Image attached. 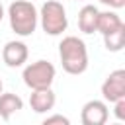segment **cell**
<instances>
[{"label": "cell", "mask_w": 125, "mask_h": 125, "mask_svg": "<svg viewBox=\"0 0 125 125\" xmlns=\"http://www.w3.org/2000/svg\"><path fill=\"white\" fill-rule=\"evenodd\" d=\"M55 66L49 62V61H35V62H29L25 68H23V84L29 88V90H41V88H51L53 80H55Z\"/></svg>", "instance_id": "cell-4"}, {"label": "cell", "mask_w": 125, "mask_h": 125, "mask_svg": "<svg viewBox=\"0 0 125 125\" xmlns=\"http://www.w3.org/2000/svg\"><path fill=\"white\" fill-rule=\"evenodd\" d=\"M100 2L105 4V6H109V8H113V10H119V8L125 6V0H100Z\"/></svg>", "instance_id": "cell-15"}, {"label": "cell", "mask_w": 125, "mask_h": 125, "mask_svg": "<svg viewBox=\"0 0 125 125\" xmlns=\"http://www.w3.org/2000/svg\"><path fill=\"white\" fill-rule=\"evenodd\" d=\"M27 57H29V49L23 41H8L2 49V61L10 68L23 66L27 62Z\"/></svg>", "instance_id": "cell-7"}, {"label": "cell", "mask_w": 125, "mask_h": 125, "mask_svg": "<svg viewBox=\"0 0 125 125\" xmlns=\"http://www.w3.org/2000/svg\"><path fill=\"white\" fill-rule=\"evenodd\" d=\"M104 45H105L107 51L119 53V51L123 49V45H125V23H123L121 27L113 29L111 33H105V35H104Z\"/></svg>", "instance_id": "cell-12"}, {"label": "cell", "mask_w": 125, "mask_h": 125, "mask_svg": "<svg viewBox=\"0 0 125 125\" xmlns=\"http://www.w3.org/2000/svg\"><path fill=\"white\" fill-rule=\"evenodd\" d=\"M107 117H109V109L104 100H90L82 105L80 119L84 125H104Z\"/></svg>", "instance_id": "cell-6"}, {"label": "cell", "mask_w": 125, "mask_h": 125, "mask_svg": "<svg viewBox=\"0 0 125 125\" xmlns=\"http://www.w3.org/2000/svg\"><path fill=\"white\" fill-rule=\"evenodd\" d=\"M55 123H59V125H70V119L68 117H64V115H49V117H45L43 119V125H55Z\"/></svg>", "instance_id": "cell-13"}, {"label": "cell", "mask_w": 125, "mask_h": 125, "mask_svg": "<svg viewBox=\"0 0 125 125\" xmlns=\"http://www.w3.org/2000/svg\"><path fill=\"white\" fill-rule=\"evenodd\" d=\"M2 90H4V82L0 80V92H2Z\"/></svg>", "instance_id": "cell-17"}, {"label": "cell", "mask_w": 125, "mask_h": 125, "mask_svg": "<svg viewBox=\"0 0 125 125\" xmlns=\"http://www.w3.org/2000/svg\"><path fill=\"white\" fill-rule=\"evenodd\" d=\"M123 25V20L115 14V12H100L98 14V23H96V31H100L102 35L105 33H111L113 29L121 27Z\"/></svg>", "instance_id": "cell-11"}, {"label": "cell", "mask_w": 125, "mask_h": 125, "mask_svg": "<svg viewBox=\"0 0 125 125\" xmlns=\"http://www.w3.org/2000/svg\"><path fill=\"white\" fill-rule=\"evenodd\" d=\"M59 57H61L62 70L72 74V76H78V74L86 72V68H88L86 43L76 35L62 37V41L59 43Z\"/></svg>", "instance_id": "cell-1"}, {"label": "cell", "mask_w": 125, "mask_h": 125, "mask_svg": "<svg viewBox=\"0 0 125 125\" xmlns=\"http://www.w3.org/2000/svg\"><path fill=\"white\" fill-rule=\"evenodd\" d=\"M39 21H41V27L47 35L51 37H57L61 35L62 31H66L68 27V18H66V10L61 2L57 0H47L41 10H39Z\"/></svg>", "instance_id": "cell-3"}, {"label": "cell", "mask_w": 125, "mask_h": 125, "mask_svg": "<svg viewBox=\"0 0 125 125\" xmlns=\"http://www.w3.org/2000/svg\"><path fill=\"white\" fill-rule=\"evenodd\" d=\"M55 92L51 88H41V90H31L29 96V105L35 113H47L55 107Z\"/></svg>", "instance_id": "cell-8"}, {"label": "cell", "mask_w": 125, "mask_h": 125, "mask_svg": "<svg viewBox=\"0 0 125 125\" xmlns=\"http://www.w3.org/2000/svg\"><path fill=\"white\" fill-rule=\"evenodd\" d=\"M102 96L109 104L125 98V70L123 68H117L107 74V78L102 84Z\"/></svg>", "instance_id": "cell-5"}, {"label": "cell", "mask_w": 125, "mask_h": 125, "mask_svg": "<svg viewBox=\"0 0 125 125\" xmlns=\"http://www.w3.org/2000/svg\"><path fill=\"white\" fill-rule=\"evenodd\" d=\"M98 14H100V10H98L96 6H92V4L82 6V10L78 12V27H80V31H82V33H86V35L96 33Z\"/></svg>", "instance_id": "cell-10"}, {"label": "cell", "mask_w": 125, "mask_h": 125, "mask_svg": "<svg viewBox=\"0 0 125 125\" xmlns=\"http://www.w3.org/2000/svg\"><path fill=\"white\" fill-rule=\"evenodd\" d=\"M4 20V6H2V2H0V21Z\"/></svg>", "instance_id": "cell-16"}, {"label": "cell", "mask_w": 125, "mask_h": 125, "mask_svg": "<svg viewBox=\"0 0 125 125\" xmlns=\"http://www.w3.org/2000/svg\"><path fill=\"white\" fill-rule=\"evenodd\" d=\"M113 104H115V109H113L115 117H117L119 121H123V119H125V98H121V100H117V102H113Z\"/></svg>", "instance_id": "cell-14"}, {"label": "cell", "mask_w": 125, "mask_h": 125, "mask_svg": "<svg viewBox=\"0 0 125 125\" xmlns=\"http://www.w3.org/2000/svg\"><path fill=\"white\" fill-rule=\"evenodd\" d=\"M8 20H10V27L16 35L29 37V35H33L35 27H37L39 12L31 0H16L8 6Z\"/></svg>", "instance_id": "cell-2"}, {"label": "cell", "mask_w": 125, "mask_h": 125, "mask_svg": "<svg viewBox=\"0 0 125 125\" xmlns=\"http://www.w3.org/2000/svg\"><path fill=\"white\" fill-rule=\"evenodd\" d=\"M23 109V100L12 92H0V117L8 121L14 113Z\"/></svg>", "instance_id": "cell-9"}]
</instances>
